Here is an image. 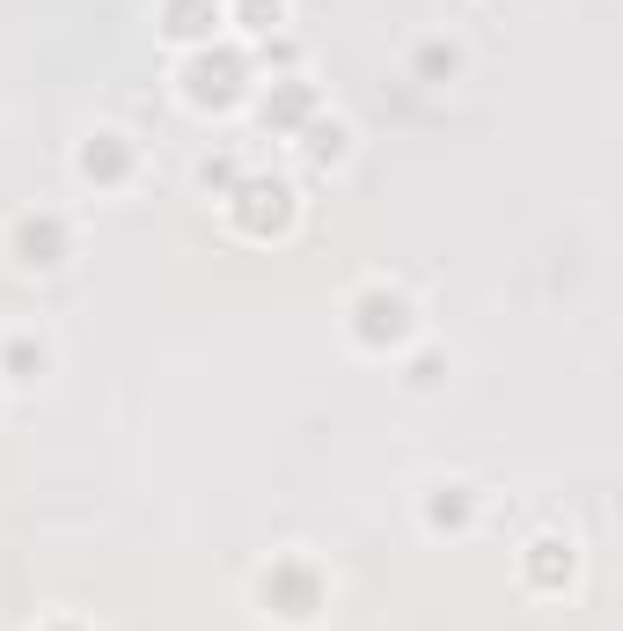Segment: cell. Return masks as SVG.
I'll return each mask as SVG.
<instances>
[{
	"mask_svg": "<svg viewBox=\"0 0 623 631\" xmlns=\"http://www.w3.org/2000/svg\"><path fill=\"white\" fill-rule=\"evenodd\" d=\"M8 367H15V382H30V367H44V353L30 346V338H15V346H8Z\"/></svg>",
	"mask_w": 623,
	"mask_h": 631,
	"instance_id": "obj_4",
	"label": "cell"
},
{
	"mask_svg": "<svg viewBox=\"0 0 623 631\" xmlns=\"http://www.w3.org/2000/svg\"><path fill=\"white\" fill-rule=\"evenodd\" d=\"M22 265H60V221H22Z\"/></svg>",
	"mask_w": 623,
	"mask_h": 631,
	"instance_id": "obj_2",
	"label": "cell"
},
{
	"mask_svg": "<svg viewBox=\"0 0 623 631\" xmlns=\"http://www.w3.org/2000/svg\"><path fill=\"white\" fill-rule=\"evenodd\" d=\"M81 169H88V177H125V147H118V133H96V147H88V155H81Z\"/></svg>",
	"mask_w": 623,
	"mask_h": 631,
	"instance_id": "obj_3",
	"label": "cell"
},
{
	"mask_svg": "<svg viewBox=\"0 0 623 631\" xmlns=\"http://www.w3.org/2000/svg\"><path fill=\"white\" fill-rule=\"evenodd\" d=\"M235 74H242L235 60H199V66H191V96H199V103H228V96H235Z\"/></svg>",
	"mask_w": 623,
	"mask_h": 631,
	"instance_id": "obj_1",
	"label": "cell"
}]
</instances>
